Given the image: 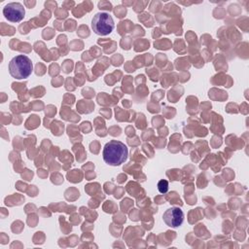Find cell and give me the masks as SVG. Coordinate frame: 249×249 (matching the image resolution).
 Instances as JSON below:
<instances>
[{"label": "cell", "instance_id": "1", "mask_svg": "<svg viewBox=\"0 0 249 249\" xmlns=\"http://www.w3.org/2000/svg\"><path fill=\"white\" fill-rule=\"evenodd\" d=\"M128 156V150L124 143L118 140L107 142L102 151L104 161L112 166H118L124 163Z\"/></svg>", "mask_w": 249, "mask_h": 249}, {"label": "cell", "instance_id": "2", "mask_svg": "<svg viewBox=\"0 0 249 249\" xmlns=\"http://www.w3.org/2000/svg\"><path fill=\"white\" fill-rule=\"evenodd\" d=\"M33 70L31 59L23 54L13 57L9 63V73L18 80L28 78Z\"/></svg>", "mask_w": 249, "mask_h": 249}, {"label": "cell", "instance_id": "5", "mask_svg": "<svg viewBox=\"0 0 249 249\" xmlns=\"http://www.w3.org/2000/svg\"><path fill=\"white\" fill-rule=\"evenodd\" d=\"M163 222L170 228H177L184 221V213L179 207H170L162 215Z\"/></svg>", "mask_w": 249, "mask_h": 249}, {"label": "cell", "instance_id": "3", "mask_svg": "<svg viewBox=\"0 0 249 249\" xmlns=\"http://www.w3.org/2000/svg\"><path fill=\"white\" fill-rule=\"evenodd\" d=\"M115 27L114 20L108 13H97L91 20V28L93 32L100 36L110 34Z\"/></svg>", "mask_w": 249, "mask_h": 249}, {"label": "cell", "instance_id": "6", "mask_svg": "<svg viewBox=\"0 0 249 249\" xmlns=\"http://www.w3.org/2000/svg\"><path fill=\"white\" fill-rule=\"evenodd\" d=\"M158 189L160 194H165L168 190V182L166 180H160L158 183Z\"/></svg>", "mask_w": 249, "mask_h": 249}, {"label": "cell", "instance_id": "4", "mask_svg": "<svg viewBox=\"0 0 249 249\" xmlns=\"http://www.w3.org/2000/svg\"><path fill=\"white\" fill-rule=\"evenodd\" d=\"M3 14L5 18L12 22L20 21L25 15V11L23 6L20 3L13 2L7 4L3 9Z\"/></svg>", "mask_w": 249, "mask_h": 249}]
</instances>
